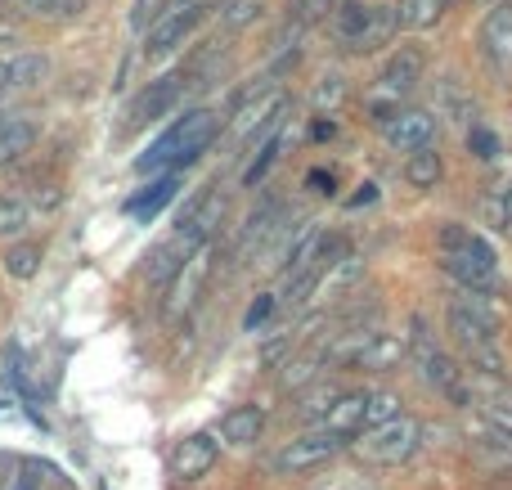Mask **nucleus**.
<instances>
[{"instance_id": "obj_1", "label": "nucleus", "mask_w": 512, "mask_h": 490, "mask_svg": "<svg viewBox=\"0 0 512 490\" xmlns=\"http://www.w3.org/2000/svg\"><path fill=\"white\" fill-rule=\"evenodd\" d=\"M436 261L441 270L468 293H490L499 279V257L490 248V239H481L472 225L463 221H445L436 230Z\"/></svg>"}, {"instance_id": "obj_2", "label": "nucleus", "mask_w": 512, "mask_h": 490, "mask_svg": "<svg viewBox=\"0 0 512 490\" xmlns=\"http://www.w3.org/2000/svg\"><path fill=\"white\" fill-rule=\"evenodd\" d=\"M221 122H225V117L216 113V108H189V113L180 117L167 135H158V140L149 144V153L135 162V171H140V176H149V171L167 167V176H176V171L194 167V162L216 144Z\"/></svg>"}, {"instance_id": "obj_3", "label": "nucleus", "mask_w": 512, "mask_h": 490, "mask_svg": "<svg viewBox=\"0 0 512 490\" xmlns=\"http://www.w3.org/2000/svg\"><path fill=\"white\" fill-rule=\"evenodd\" d=\"M423 72H427L423 45H396V50H391V59L378 68L373 86L364 90V113H369V122L378 126V131L400 113V108H409L405 99L414 95V86L423 81Z\"/></svg>"}, {"instance_id": "obj_4", "label": "nucleus", "mask_w": 512, "mask_h": 490, "mask_svg": "<svg viewBox=\"0 0 512 490\" xmlns=\"http://www.w3.org/2000/svg\"><path fill=\"white\" fill-rule=\"evenodd\" d=\"M418 450H423V423H418L409 410L391 423L364 428L360 437L351 441V455L360 459L364 468H405Z\"/></svg>"}, {"instance_id": "obj_5", "label": "nucleus", "mask_w": 512, "mask_h": 490, "mask_svg": "<svg viewBox=\"0 0 512 490\" xmlns=\"http://www.w3.org/2000/svg\"><path fill=\"white\" fill-rule=\"evenodd\" d=\"M396 32H400V27H396V9H387V5L342 0V5L333 9V36L342 45H351V50H360V54L387 45Z\"/></svg>"}, {"instance_id": "obj_6", "label": "nucleus", "mask_w": 512, "mask_h": 490, "mask_svg": "<svg viewBox=\"0 0 512 490\" xmlns=\"http://www.w3.org/2000/svg\"><path fill=\"white\" fill-rule=\"evenodd\" d=\"M342 450H351V446H346V441H337V437H328V432L306 428L301 437L283 441V446L265 459V468H270V477H310V473H324V468L333 464Z\"/></svg>"}, {"instance_id": "obj_7", "label": "nucleus", "mask_w": 512, "mask_h": 490, "mask_svg": "<svg viewBox=\"0 0 512 490\" xmlns=\"http://www.w3.org/2000/svg\"><path fill=\"white\" fill-rule=\"evenodd\" d=\"M207 14H212L207 0H176V5L158 9L149 23V36H144V59H167V54H176L180 45L207 23Z\"/></svg>"}, {"instance_id": "obj_8", "label": "nucleus", "mask_w": 512, "mask_h": 490, "mask_svg": "<svg viewBox=\"0 0 512 490\" xmlns=\"http://www.w3.org/2000/svg\"><path fill=\"white\" fill-rule=\"evenodd\" d=\"M212 257H216V248H212V243H203V248H198L194 257L176 270V279L162 288V320H167V324H180L198 306V297L207 293V279H212Z\"/></svg>"}, {"instance_id": "obj_9", "label": "nucleus", "mask_w": 512, "mask_h": 490, "mask_svg": "<svg viewBox=\"0 0 512 490\" xmlns=\"http://www.w3.org/2000/svg\"><path fill=\"white\" fill-rule=\"evenodd\" d=\"M216 464H221V441L212 432H189V437L171 441V450H167V473L185 486L207 482Z\"/></svg>"}, {"instance_id": "obj_10", "label": "nucleus", "mask_w": 512, "mask_h": 490, "mask_svg": "<svg viewBox=\"0 0 512 490\" xmlns=\"http://www.w3.org/2000/svg\"><path fill=\"white\" fill-rule=\"evenodd\" d=\"M477 45H481V59H486L490 77H495L499 86H512V0H499V5L481 18Z\"/></svg>"}, {"instance_id": "obj_11", "label": "nucleus", "mask_w": 512, "mask_h": 490, "mask_svg": "<svg viewBox=\"0 0 512 490\" xmlns=\"http://www.w3.org/2000/svg\"><path fill=\"white\" fill-rule=\"evenodd\" d=\"M436 135H441V117L432 108H400L387 126H382V140L396 153H418V149H436Z\"/></svg>"}, {"instance_id": "obj_12", "label": "nucleus", "mask_w": 512, "mask_h": 490, "mask_svg": "<svg viewBox=\"0 0 512 490\" xmlns=\"http://www.w3.org/2000/svg\"><path fill=\"white\" fill-rule=\"evenodd\" d=\"M225 216H230V194L212 185V189H203V194H198L194 203L185 207V216H180V230H176V234H185L194 248H203V243L216 239V230L225 225Z\"/></svg>"}, {"instance_id": "obj_13", "label": "nucleus", "mask_w": 512, "mask_h": 490, "mask_svg": "<svg viewBox=\"0 0 512 490\" xmlns=\"http://www.w3.org/2000/svg\"><path fill=\"white\" fill-rule=\"evenodd\" d=\"M364 428H369V387H346L333 410L315 423V432H328V437L346 441V446H351Z\"/></svg>"}, {"instance_id": "obj_14", "label": "nucleus", "mask_w": 512, "mask_h": 490, "mask_svg": "<svg viewBox=\"0 0 512 490\" xmlns=\"http://www.w3.org/2000/svg\"><path fill=\"white\" fill-rule=\"evenodd\" d=\"M405 360H409V338L405 333L373 329L369 342H364V351L355 356V374H396Z\"/></svg>"}, {"instance_id": "obj_15", "label": "nucleus", "mask_w": 512, "mask_h": 490, "mask_svg": "<svg viewBox=\"0 0 512 490\" xmlns=\"http://www.w3.org/2000/svg\"><path fill=\"white\" fill-rule=\"evenodd\" d=\"M324 369H328V360H324V342H310V347L292 351V356L279 365V392H283V396H301L310 383L328 378Z\"/></svg>"}, {"instance_id": "obj_16", "label": "nucleus", "mask_w": 512, "mask_h": 490, "mask_svg": "<svg viewBox=\"0 0 512 490\" xmlns=\"http://www.w3.org/2000/svg\"><path fill=\"white\" fill-rule=\"evenodd\" d=\"M265 423H270L265 405H256V401L230 405V410L221 414V441L225 446H234V450H252L256 441L265 437Z\"/></svg>"}, {"instance_id": "obj_17", "label": "nucleus", "mask_w": 512, "mask_h": 490, "mask_svg": "<svg viewBox=\"0 0 512 490\" xmlns=\"http://www.w3.org/2000/svg\"><path fill=\"white\" fill-rule=\"evenodd\" d=\"M185 77H158V81H149V86L135 95V104H131V126H149V122H158V117H167L171 108L180 104V95H185V86H180Z\"/></svg>"}, {"instance_id": "obj_18", "label": "nucleus", "mask_w": 512, "mask_h": 490, "mask_svg": "<svg viewBox=\"0 0 512 490\" xmlns=\"http://www.w3.org/2000/svg\"><path fill=\"white\" fill-rule=\"evenodd\" d=\"M194 243L185 239V234H171V239H162L158 248L149 252V266H144V279H149L153 288H167L171 279H176V270L185 266L189 257H194Z\"/></svg>"}, {"instance_id": "obj_19", "label": "nucleus", "mask_w": 512, "mask_h": 490, "mask_svg": "<svg viewBox=\"0 0 512 490\" xmlns=\"http://www.w3.org/2000/svg\"><path fill=\"white\" fill-rule=\"evenodd\" d=\"M364 275H369V266H364V257H355V252H346L342 261H333V266L319 275V288L315 297H328V302H342V297H355V288L364 284Z\"/></svg>"}, {"instance_id": "obj_20", "label": "nucleus", "mask_w": 512, "mask_h": 490, "mask_svg": "<svg viewBox=\"0 0 512 490\" xmlns=\"http://www.w3.org/2000/svg\"><path fill=\"white\" fill-rule=\"evenodd\" d=\"M436 117H450L459 126H477V95L463 86L459 77H441L436 81Z\"/></svg>"}, {"instance_id": "obj_21", "label": "nucleus", "mask_w": 512, "mask_h": 490, "mask_svg": "<svg viewBox=\"0 0 512 490\" xmlns=\"http://www.w3.org/2000/svg\"><path fill=\"white\" fill-rule=\"evenodd\" d=\"M342 392H346L342 383H333V378H319V383H310L301 396H292V405H288V410H292V419H297V423H306V428H315V423L324 419V414L337 405V396H342Z\"/></svg>"}, {"instance_id": "obj_22", "label": "nucleus", "mask_w": 512, "mask_h": 490, "mask_svg": "<svg viewBox=\"0 0 512 490\" xmlns=\"http://www.w3.org/2000/svg\"><path fill=\"white\" fill-rule=\"evenodd\" d=\"M36 140H41V126L32 117H0V167L27 158L36 149Z\"/></svg>"}, {"instance_id": "obj_23", "label": "nucleus", "mask_w": 512, "mask_h": 490, "mask_svg": "<svg viewBox=\"0 0 512 490\" xmlns=\"http://www.w3.org/2000/svg\"><path fill=\"white\" fill-rule=\"evenodd\" d=\"M41 261H45V248L36 239H18V243H9L5 248V275L9 279H18V284H27V279H36L41 275Z\"/></svg>"}, {"instance_id": "obj_24", "label": "nucleus", "mask_w": 512, "mask_h": 490, "mask_svg": "<svg viewBox=\"0 0 512 490\" xmlns=\"http://www.w3.org/2000/svg\"><path fill=\"white\" fill-rule=\"evenodd\" d=\"M176 185H180L176 176H158L153 185H144L140 194H135L131 203H126V212H131L135 221H153V216H158L162 207H167L171 198H176Z\"/></svg>"}, {"instance_id": "obj_25", "label": "nucleus", "mask_w": 512, "mask_h": 490, "mask_svg": "<svg viewBox=\"0 0 512 490\" xmlns=\"http://www.w3.org/2000/svg\"><path fill=\"white\" fill-rule=\"evenodd\" d=\"M445 180V158L441 149H418L405 158V185L409 189H436Z\"/></svg>"}, {"instance_id": "obj_26", "label": "nucleus", "mask_w": 512, "mask_h": 490, "mask_svg": "<svg viewBox=\"0 0 512 490\" xmlns=\"http://www.w3.org/2000/svg\"><path fill=\"white\" fill-rule=\"evenodd\" d=\"M5 63H9V90H32L50 77V54L45 50H23Z\"/></svg>"}, {"instance_id": "obj_27", "label": "nucleus", "mask_w": 512, "mask_h": 490, "mask_svg": "<svg viewBox=\"0 0 512 490\" xmlns=\"http://www.w3.org/2000/svg\"><path fill=\"white\" fill-rule=\"evenodd\" d=\"M445 5L450 0H400L396 9V27H405V32H427V27H436L445 18Z\"/></svg>"}, {"instance_id": "obj_28", "label": "nucleus", "mask_w": 512, "mask_h": 490, "mask_svg": "<svg viewBox=\"0 0 512 490\" xmlns=\"http://www.w3.org/2000/svg\"><path fill=\"white\" fill-rule=\"evenodd\" d=\"M27 230H32V203L23 194H5L0 189V239L18 243Z\"/></svg>"}, {"instance_id": "obj_29", "label": "nucleus", "mask_w": 512, "mask_h": 490, "mask_svg": "<svg viewBox=\"0 0 512 490\" xmlns=\"http://www.w3.org/2000/svg\"><path fill=\"white\" fill-rule=\"evenodd\" d=\"M346 99H351V81H346L342 72H324V77L315 81V90H310V108H315L319 117H333Z\"/></svg>"}, {"instance_id": "obj_30", "label": "nucleus", "mask_w": 512, "mask_h": 490, "mask_svg": "<svg viewBox=\"0 0 512 490\" xmlns=\"http://www.w3.org/2000/svg\"><path fill=\"white\" fill-rule=\"evenodd\" d=\"M477 414H481V423H490V428H499L512 437V387H504V383L486 387L477 401Z\"/></svg>"}, {"instance_id": "obj_31", "label": "nucleus", "mask_w": 512, "mask_h": 490, "mask_svg": "<svg viewBox=\"0 0 512 490\" xmlns=\"http://www.w3.org/2000/svg\"><path fill=\"white\" fill-rule=\"evenodd\" d=\"M23 14L41 23H72L86 14V0H23Z\"/></svg>"}, {"instance_id": "obj_32", "label": "nucleus", "mask_w": 512, "mask_h": 490, "mask_svg": "<svg viewBox=\"0 0 512 490\" xmlns=\"http://www.w3.org/2000/svg\"><path fill=\"white\" fill-rule=\"evenodd\" d=\"M265 14V0H225L221 5V27L225 32H243Z\"/></svg>"}, {"instance_id": "obj_33", "label": "nucleus", "mask_w": 512, "mask_h": 490, "mask_svg": "<svg viewBox=\"0 0 512 490\" xmlns=\"http://www.w3.org/2000/svg\"><path fill=\"white\" fill-rule=\"evenodd\" d=\"M400 414H405V401H400V392H391V387H373V392H369V428L400 419Z\"/></svg>"}, {"instance_id": "obj_34", "label": "nucleus", "mask_w": 512, "mask_h": 490, "mask_svg": "<svg viewBox=\"0 0 512 490\" xmlns=\"http://www.w3.org/2000/svg\"><path fill=\"white\" fill-rule=\"evenodd\" d=\"M283 140H288V135L279 131V135H274V140L265 144V149H261V153H256V158L248 162V167H243V185H248V189H256L265 176H270V167H274V162H279V153H283Z\"/></svg>"}, {"instance_id": "obj_35", "label": "nucleus", "mask_w": 512, "mask_h": 490, "mask_svg": "<svg viewBox=\"0 0 512 490\" xmlns=\"http://www.w3.org/2000/svg\"><path fill=\"white\" fill-rule=\"evenodd\" d=\"M337 5H342V0H292V5H288V18H292L297 27H315V23H328Z\"/></svg>"}, {"instance_id": "obj_36", "label": "nucleus", "mask_w": 512, "mask_h": 490, "mask_svg": "<svg viewBox=\"0 0 512 490\" xmlns=\"http://www.w3.org/2000/svg\"><path fill=\"white\" fill-rule=\"evenodd\" d=\"M315 490H378V482H373L360 464V468H333Z\"/></svg>"}, {"instance_id": "obj_37", "label": "nucleus", "mask_w": 512, "mask_h": 490, "mask_svg": "<svg viewBox=\"0 0 512 490\" xmlns=\"http://www.w3.org/2000/svg\"><path fill=\"white\" fill-rule=\"evenodd\" d=\"M468 153L472 158H481V162H495L499 153H504V144H499V135L490 131V126H468Z\"/></svg>"}, {"instance_id": "obj_38", "label": "nucleus", "mask_w": 512, "mask_h": 490, "mask_svg": "<svg viewBox=\"0 0 512 490\" xmlns=\"http://www.w3.org/2000/svg\"><path fill=\"white\" fill-rule=\"evenodd\" d=\"M274 306H279L274 297H261V302H252V311H248V320H243V329H248V333H252V329H261V324L270 320Z\"/></svg>"}, {"instance_id": "obj_39", "label": "nucleus", "mask_w": 512, "mask_h": 490, "mask_svg": "<svg viewBox=\"0 0 512 490\" xmlns=\"http://www.w3.org/2000/svg\"><path fill=\"white\" fill-rule=\"evenodd\" d=\"M5 90H9V63L0 59V95H5Z\"/></svg>"}]
</instances>
